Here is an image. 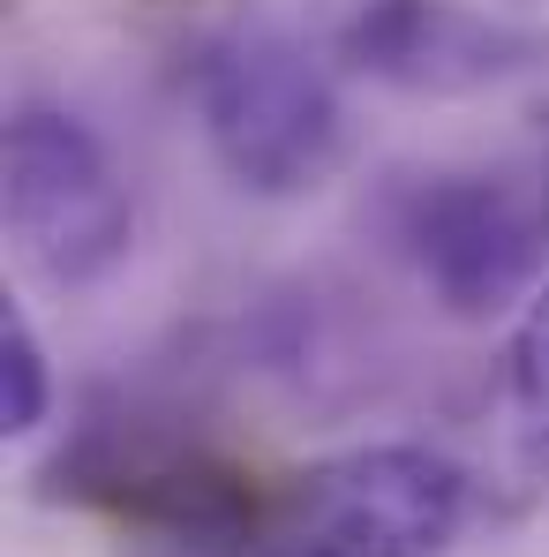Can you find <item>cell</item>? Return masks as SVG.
<instances>
[{"mask_svg": "<svg viewBox=\"0 0 549 557\" xmlns=\"http://www.w3.org/2000/svg\"><path fill=\"white\" fill-rule=\"evenodd\" d=\"M466 528V474L429 445H354L264 490L257 557H437Z\"/></svg>", "mask_w": 549, "mask_h": 557, "instance_id": "cell-1", "label": "cell"}, {"mask_svg": "<svg viewBox=\"0 0 549 557\" xmlns=\"http://www.w3.org/2000/svg\"><path fill=\"white\" fill-rule=\"evenodd\" d=\"M196 106L219 166L249 196H309L332 182L347 151V121L332 76L278 30H234L203 53Z\"/></svg>", "mask_w": 549, "mask_h": 557, "instance_id": "cell-2", "label": "cell"}, {"mask_svg": "<svg viewBox=\"0 0 549 557\" xmlns=\"http://www.w3.org/2000/svg\"><path fill=\"white\" fill-rule=\"evenodd\" d=\"M46 497L113 512L182 550H234V543L249 550L264 520V490L241 467H226L196 437H166L128 414L76 430V445H61V460L46 467Z\"/></svg>", "mask_w": 549, "mask_h": 557, "instance_id": "cell-3", "label": "cell"}, {"mask_svg": "<svg viewBox=\"0 0 549 557\" xmlns=\"http://www.w3.org/2000/svg\"><path fill=\"white\" fill-rule=\"evenodd\" d=\"M0 203L30 272L53 286H98L136 242V203L105 144L53 106H23L0 144Z\"/></svg>", "mask_w": 549, "mask_h": 557, "instance_id": "cell-4", "label": "cell"}, {"mask_svg": "<svg viewBox=\"0 0 549 557\" xmlns=\"http://www.w3.org/2000/svg\"><path fill=\"white\" fill-rule=\"evenodd\" d=\"M391 242L445 317L482 324L535 286L549 219L512 182L429 174V182H407L391 196Z\"/></svg>", "mask_w": 549, "mask_h": 557, "instance_id": "cell-5", "label": "cell"}, {"mask_svg": "<svg viewBox=\"0 0 549 557\" xmlns=\"http://www.w3.org/2000/svg\"><path fill=\"white\" fill-rule=\"evenodd\" d=\"M339 61L407 98H474L549 61V30L474 0H362L339 30Z\"/></svg>", "mask_w": 549, "mask_h": 557, "instance_id": "cell-6", "label": "cell"}, {"mask_svg": "<svg viewBox=\"0 0 549 557\" xmlns=\"http://www.w3.org/2000/svg\"><path fill=\"white\" fill-rule=\"evenodd\" d=\"M512 445H520V467L549 482V286L527 301L512 332Z\"/></svg>", "mask_w": 549, "mask_h": 557, "instance_id": "cell-7", "label": "cell"}, {"mask_svg": "<svg viewBox=\"0 0 549 557\" xmlns=\"http://www.w3.org/2000/svg\"><path fill=\"white\" fill-rule=\"evenodd\" d=\"M46 414H53L46 347H38V332L23 324V309H8V317H0V430H8V437H30Z\"/></svg>", "mask_w": 549, "mask_h": 557, "instance_id": "cell-8", "label": "cell"}, {"mask_svg": "<svg viewBox=\"0 0 549 557\" xmlns=\"http://www.w3.org/2000/svg\"><path fill=\"white\" fill-rule=\"evenodd\" d=\"M542 219H549V188H542Z\"/></svg>", "mask_w": 549, "mask_h": 557, "instance_id": "cell-9", "label": "cell"}]
</instances>
